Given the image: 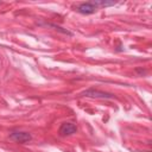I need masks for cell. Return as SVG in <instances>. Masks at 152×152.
I'll list each match as a JSON object with an SVG mask.
<instances>
[{
  "instance_id": "obj_1",
  "label": "cell",
  "mask_w": 152,
  "mask_h": 152,
  "mask_svg": "<svg viewBox=\"0 0 152 152\" xmlns=\"http://www.w3.org/2000/svg\"><path fill=\"white\" fill-rule=\"evenodd\" d=\"M77 131V127L71 124V122H63L59 127V134L62 137H65V135H71L74 133H76Z\"/></svg>"
},
{
  "instance_id": "obj_2",
  "label": "cell",
  "mask_w": 152,
  "mask_h": 152,
  "mask_svg": "<svg viewBox=\"0 0 152 152\" xmlns=\"http://www.w3.org/2000/svg\"><path fill=\"white\" fill-rule=\"evenodd\" d=\"M83 96H89V97H101V99H112L113 95L104 93V91H100V90H94V89H89L82 93Z\"/></svg>"
},
{
  "instance_id": "obj_3",
  "label": "cell",
  "mask_w": 152,
  "mask_h": 152,
  "mask_svg": "<svg viewBox=\"0 0 152 152\" xmlns=\"http://www.w3.org/2000/svg\"><path fill=\"white\" fill-rule=\"evenodd\" d=\"M11 139L17 142H27L31 140V135L26 132H13L11 133Z\"/></svg>"
},
{
  "instance_id": "obj_4",
  "label": "cell",
  "mask_w": 152,
  "mask_h": 152,
  "mask_svg": "<svg viewBox=\"0 0 152 152\" xmlns=\"http://www.w3.org/2000/svg\"><path fill=\"white\" fill-rule=\"evenodd\" d=\"M77 11L82 14H91L96 11V7L90 2H83L77 7Z\"/></svg>"
},
{
  "instance_id": "obj_5",
  "label": "cell",
  "mask_w": 152,
  "mask_h": 152,
  "mask_svg": "<svg viewBox=\"0 0 152 152\" xmlns=\"http://www.w3.org/2000/svg\"><path fill=\"white\" fill-rule=\"evenodd\" d=\"M90 4H93L95 7L96 6L106 7V6H113L115 2H113V1H104V0H96V1H90Z\"/></svg>"
}]
</instances>
